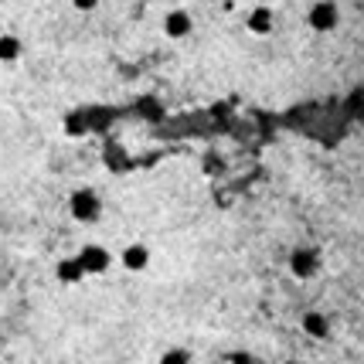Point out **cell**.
<instances>
[{
	"instance_id": "6da1fadb",
	"label": "cell",
	"mask_w": 364,
	"mask_h": 364,
	"mask_svg": "<svg viewBox=\"0 0 364 364\" xmlns=\"http://www.w3.org/2000/svg\"><path fill=\"white\" fill-rule=\"evenodd\" d=\"M69 215H72L75 221H82V225L99 221V215H102V201H99V194H95L92 187L72 191V197H69Z\"/></svg>"
},
{
	"instance_id": "7a4b0ae2",
	"label": "cell",
	"mask_w": 364,
	"mask_h": 364,
	"mask_svg": "<svg viewBox=\"0 0 364 364\" xmlns=\"http://www.w3.org/2000/svg\"><path fill=\"white\" fill-rule=\"evenodd\" d=\"M337 3L334 0H317L313 7H310V14H306V24L313 27V31H320V34H327V31H334L337 27Z\"/></svg>"
},
{
	"instance_id": "3957f363",
	"label": "cell",
	"mask_w": 364,
	"mask_h": 364,
	"mask_svg": "<svg viewBox=\"0 0 364 364\" xmlns=\"http://www.w3.org/2000/svg\"><path fill=\"white\" fill-rule=\"evenodd\" d=\"M75 259H79V266H82V273L86 276H99V273H106V269L112 266V256H109L102 245H86Z\"/></svg>"
},
{
	"instance_id": "277c9868",
	"label": "cell",
	"mask_w": 364,
	"mask_h": 364,
	"mask_svg": "<svg viewBox=\"0 0 364 364\" xmlns=\"http://www.w3.org/2000/svg\"><path fill=\"white\" fill-rule=\"evenodd\" d=\"M317 269H320V256L313 249H296L289 256V273L296 279H310V276H317Z\"/></svg>"
},
{
	"instance_id": "5b68a950",
	"label": "cell",
	"mask_w": 364,
	"mask_h": 364,
	"mask_svg": "<svg viewBox=\"0 0 364 364\" xmlns=\"http://www.w3.org/2000/svg\"><path fill=\"white\" fill-rule=\"evenodd\" d=\"M119 263H123V269H130V273H143V269L150 266V249H147L143 242H133V245L123 249Z\"/></svg>"
},
{
	"instance_id": "8992f818",
	"label": "cell",
	"mask_w": 364,
	"mask_h": 364,
	"mask_svg": "<svg viewBox=\"0 0 364 364\" xmlns=\"http://www.w3.org/2000/svg\"><path fill=\"white\" fill-rule=\"evenodd\" d=\"M191 27H194V21H191L187 10H171V14L164 17V34H167V38H187Z\"/></svg>"
},
{
	"instance_id": "52a82bcc",
	"label": "cell",
	"mask_w": 364,
	"mask_h": 364,
	"mask_svg": "<svg viewBox=\"0 0 364 364\" xmlns=\"http://www.w3.org/2000/svg\"><path fill=\"white\" fill-rule=\"evenodd\" d=\"M245 27H249L252 34L266 38V34L273 31V10H269V7H256V10L245 17Z\"/></svg>"
},
{
	"instance_id": "ba28073f",
	"label": "cell",
	"mask_w": 364,
	"mask_h": 364,
	"mask_svg": "<svg viewBox=\"0 0 364 364\" xmlns=\"http://www.w3.org/2000/svg\"><path fill=\"white\" fill-rule=\"evenodd\" d=\"M303 334L324 341V337L330 334V320H327L324 313H303Z\"/></svg>"
},
{
	"instance_id": "9c48e42d",
	"label": "cell",
	"mask_w": 364,
	"mask_h": 364,
	"mask_svg": "<svg viewBox=\"0 0 364 364\" xmlns=\"http://www.w3.org/2000/svg\"><path fill=\"white\" fill-rule=\"evenodd\" d=\"M55 273H58V279H62V282H69V286H75V282H82V279H86L82 266H79V259H62Z\"/></svg>"
},
{
	"instance_id": "30bf717a",
	"label": "cell",
	"mask_w": 364,
	"mask_h": 364,
	"mask_svg": "<svg viewBox=\"0 0 364 364\" xmlns=\"http://www.w3.org/2000/svg\"><path fill=\"white\" fill-rule=\"evenodd\" d=\"M21 58V38L0 34V62H17Z\"/></svg>"
},
{
	"instance_id": "8fae6325",
	"label": "cell",
	"mask_w": 364,
	"mask_h": 364,
	"mask_svg": "<svg viewBox=\"0 0 364 364\" xmlns=\"http://www.w3.org/2000/svg\"><path fill=\"white\" fill-rule=\"evenodd\" d=\"M65 133H69V136H86V133H89V116H86V112H72V116L65 119Z\"/></svg>"
},
{
	"instance_id": "7c38bea8",
	"label": "cell",
	"mask_w": 364,
	"mask_h": 364,
	"mask_svg": "<svg viewBox=\"0 0 364 364\" xmlns=\"http://www.w3.org/2000/svg\"><path fill=\"white\" fill-rule=\"evenodd\" d=\"M160 364H191V354L184 348H171V351L160 354Z\"/></svg>"
},
{
	"instance_id": "4fadbf2b",
	"label": "cell",
	"mask_w": 364,
	"mask_h": 364,
	"mask_svg": "<svg viewBox=\"0 0 364 364\" xmlns=\"http://www.w3.org/2000/svg\"><path fill=\"white\" fill-rule=\"evenodd\" d=\"M228 364H256V358L249 351H235V354H228Z\"/></svg>"
},
{
	"instance_id": "5bb4252c",
	"label": "cell",
	"mask_w": 364,
	"mask_h": 364,
	"mask_svg": "<svg viewBox=\"0 0 364 364\" xmlns=\"http://www.w3.org/2000/svg\"><path fill=\"white\" fill-rule=\"evenodd\" d=\"M95 3H99V0H72V7L82 10V14H86V10H95Z\"/></svg>"
},
{
	"instance_id": "9a60e30c",
	"label": "cell",
	"mask_w": 364,
	"mask_h": 364,
	"mask_svg": "<svg viewBox=\"0 0 364 364\" xmlns=\"http://www.w3.org/2000/svg\"><path fill=\"white\" fill-rule=\"evenodd\" d=\"M289 364H296V361H289Z\"/></svg>"
}]
</instances>
